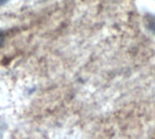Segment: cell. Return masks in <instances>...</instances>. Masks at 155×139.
I'll list each match as a JSON object with an SVG mask.
<instances>
[{
	"instance_id": "obj_3",
	"label": "cell",
	"mask_w": 155,
	"mask_h": 139,
	"mask_svg": "<svg viewBox=\"0 0 155 139\" xmlns=\"http://www.w3.org/2000/svg\"><path fill=\"white\" fill-rule=\"evenodd\" d=\"M7 1H9V0H0V5H4V4H5V3H6Z\"/></svg>"
},
{
	"instance_id": "obj_2",
	"label": "cell",
	"mask_w": 155,
	"mask_h": 139,
	"mask_svg": "<svg viewBox=\"0 0 155 139\" xmlns=\"http://www.w3.org/2000/svg\"><path fill=\"white\" fill-rule=\"evenodd\" d=\"M3 41H4V36H3V34L0 32V46H1V45L3 43Z\"/></svg>"
},
{
	"instance_id": "obj_1",
	"label": "cell",
	"mask_w": 155,
	"mask_h": 139,
	"mask_svg": "<svg viewBox=\"0 0 155 139\" xmlns=\"http://www.w3.org/2000/svg\"><path fill=\"white\" fill-rule=\"evenodd\" d=\"M146 26L147 28L155 35V15H149L146 17Z\"/></svg>"
}]
</instances>
